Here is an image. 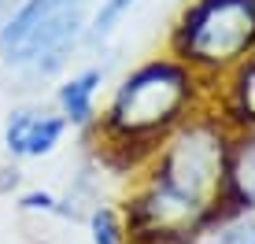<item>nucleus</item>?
I'll use <instances>...</instances> for the list:
<instances>
[{
    "label": "nucleus",
    "mask_w": 255,
    "mask_h": 244,
    "mask_svg": "<svg viewBox=\"0 0 255 244\" xmlns=\"http://www.w3.org/2000/svg\"><path fill=\"white\" fill-rule=\"evenodd\" d=\"M19 4H22V0H0V30L7 26V19H11L15 11H19Z\"/></svg>",
    "instance_id": "nucleus-12"
},
{
    "label": "nucleus",
    "mask_w": 255,
    "mask_h": 244,
    "mask_svg": "<svg viewBox=\"0 0 255 244\" xmlns=\"http://www.w3.org/2000/svg\"><path fill=\"white\" fill-rule=\"evenodd\" d=\"M233 108H237V115H244V122L255 129V52L241 63V71H237Z\"/></svg>",
    "instance_id": "nucleus-9"
},
{
    "label": "nucleus",
    "mask_w": 255,
    "mask_h": 244,
    "mask_svg": "<svg viewBox=\"0 0 255 244\" xmlns=\"http://www.w3.org/2000/svg\"><path fill=\"white\" fill-rule=\"evenodd\" d=\"M226 167H230V141L222 126L196 119L166 133L152 181L215 215L218 196H226Z\"/></svg>",
    "instance_id": "nucleus-3"
},
{
    "label": "nucleus",
    "mask_w": 255,
    "mask_h": 244,
    "mask_svg": "<svg viewBox=\"0 0 255 244\" xmlns=\"http://www.w3.org/2000/svg\"><path fill=\"white\" fill-rule=\"evenodd\" d=\"M67 122L59 119V111H41V108H22L11 111V119L4 122V148L19 159H45L63 144Z\"/></svg>",
    "instance_id": "nucleus-5"
},
{
    "label": "nucleus",
    "mask_w": 255,
    "mask_h": 244,
    "mask_svg": "<svg viewBox=\"0 0 255 244\" xmlns=\"http://www.w3.org/2000/svg\"><path fill=\"white\" fill-rule=\"evenodd\" d=\"M207 244H255V222L252 219H237L230 226H222Z\"/></svg>",
    "instance_id": "nucleus-11"
},
{
    "label": "nucleus",
    "mask_w": 255,
    "mask_h": 244,
    "mask_svg": "<svg viewBox=\"0 0 255 244\" xmlns=\"http://www.w3.org/2000/svg\"><path fill=\"white\" fill-rule=\"evenodd\" d=\"M100 85H104V67H85V71L70 74L67 82L59 85L56 104H59V119L67 122V129L70 126H78V129L93 126V119H96V93H100Z\"/></svg>",
    "instance_id": "nucleus-6"
},
{
    "label": "nucleus",
    "mask_w": 255,
    "mask_h": 244,
    "mask_svg": "<svg viewBox=\"0 0 255 244\" xmlns=\"http://www.w3.org/2000/svg\"><path fill=\"white\" fill-rule=\"evenodd\" d=\"M96 0H22L0 30V59L15 71L52 74L85 41Z\"/></svg>",
    "instance_id": "nucleus-2"
},
{
    "label": "nucleus",
    "mask_w": 255,
    "mask_h": 244,
    "mask_svg": "<svg viewBox=\"0 0 255 244\" xmlns=\"http://www.w3.org/2000/svg\"><path fill=\"white\" fill-rule=\"evenodd\" d=\"M196 74L178 59H152L115 89L104 119V133L122 144H152L185 122V108L192 104Z\"/></svg>",
    "instance_id": "nucleus-1"
},
{
    "label": "nucleus",
    "mask_w": 255,
    "mask_h": 244,
    "mask_svg": "<svg viewBox=\"0 0 255 244\" xmlns=\"http://www.w3.org/2000/svg\"><path fill=\"white\" fill-rule=\"evenodd\" d=\"M226 200L241 211L255 207V129L230 144V167H226Z\"/></svg>",
    "instance_id": "nucleus-7"
},
{
    "label": "nucleus",
    "mask_w": 255,
    "mask_h": 244,
    "mask_svg": "<svg viewBox=\"0 0 255 244\" xmlns=\"http://www.w3.org/2000/svg\"><path fill=\"white\" fill-rule=\"evenodd\" d=\"M89 233L93 244H126V230H122V219L111 207H96L89 219Z\"/></svg>",
    "instance_id": "nucleus-10"
},
{
    "label": "nucleus",
    "mask_w": 255,
    "mask_h": 244,
    "mask_svg": "<svg viewBox=\"0 0 255 244\" xmlns=\"http://www.w3.org/2000/svg\"><path fill=\"white\" fill-rule=\"evenodd\" d=\"M137 4L140 0H100V4L93 7V15H89V26H85V45H93V48L104 45Z\"/></svg>",
    "instance_id": "nucleus-8"
},
{
    "label": "nucleus",
    "mask_w": 255,
    "mask_h": 244,
    "mask_svg": "<svg viewBox=\"0 0 255 244\" xmlns=\"http://www.w3.org/2000/svg\"><path fill=\"white\" fill-rule=\"evenodd\" d=\"M255 52V0H196L174 30V56L196 71L237 67Z\"/></svg>",
    "instance_id": "nucleus-4"
}]
</instances>
